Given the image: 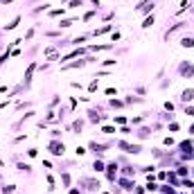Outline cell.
Instances as JSON below:
<instances>
[{
    "label": "cell",
    "mask_w": 194,
    "mask_h": 194,
    "mask_svg": "<svg viewBox=\"0 0 194 194\" xmlns=\"http://www.w3.org/2000/svg\"><path fill=\"white\" fill-rule=\"evenodd\" d=\"M47 147H50L52 156H63V153H66V144H63V142H56V138L52 140V142L47 144Z\"/></svg>",
    "instance_id": "obj_1"
},
{
    "label": "cell",
    "mask_w": 194,
    "mask_h": 194,
    "mask_svg": "<svg viewBox=\"0 0 194 194\" xmlns=\"http://www.w3.org/2000/svg\"><path fill=\"white\" fill-rule=\"evenodd\" d=\"M88 149H90L95 156H99V158H102V156H104V149H106V147H104V144H97V142H88Z\"/></svg>",
    "instance_id": "obj_2"
},
{
    "label": "cell",
    "mask_w": 194,
    "mask_h": 194,
    "mask_svg": "<svg viewBox=\"0 0 194 194\" xmlns=\"http://www.w3.org/2000/svg\"><path fill=\"white\" fill-rule=\"evenodd\" d=\"M115 172H118V163L106 165V176H108V181H111V183H115Z\"/></svg>",
    "instance_id": "obj_3"
},
{
    "label": "cell",
    "mask_w": 194,
    "mask_h": 194,
    "mask_svg": "<svg viewBox=\"0 0 194 194\" xmlns=\"http://www.w3.org/2000/svg\"><path fill=\"white\" fill-rule=\"evenodd\" d=\"M192 99H194V88H185V90L181 93V102L187 104V102H192Z\"/></svg>",
    "instance_id": "obj_4"
},
{
    "label": "cell",
    "mask_w": 194,
    "mask_h": 194,
    "mask_svg": "<svg viewBox=\"0 0 194 194\" xmlns=\"http://www.w3.org/2000/svg\"><path fill=\"white\" fill-rule=\"evenodd\" d=\"M88 63V59H79V61H75V63H66L63 66V70H75V68H84Z\"/></svg>",
    "instance_id": "obj_5"
},
{
    "label": "cell",
    "mask_w": 194,
    "mask_h": 194,
    "mask_svg": "<svg viewBox=\"0 0 194 194\" xmlns=\"http://www.w3.org/2000/svg\"><path fill=\"white\" fill-rule=\"evenodd\" d=\"M34 70H36V63L32 61V63H30V68H27V72H25V84H23V86H30V81H32V75H34Z\"/></svg>",
    "instance_id": "obj_6"
},
{
    "label": "cell",
    "mask_w": 194,
    "mask_h": 194,
    "mask_svg": "<svg viewBox=\"0 0 194 194\" xmlns=\"http://www.w3.org/2000/svg\"><path fill=\"white\" fill-rule=\"evenodd\" d=\"M153 23H156V16H153V14H151V16H147V18L142 21V30H149Z\"/></svg>",
    "instance_id": "obj_7"
},
{
    "label": "cell",
    "mask_w": 194,
    "mask_h": 194,
    "mask_svg": "<svg viewBox=\"0 0 194 194\" xmlns=\"http://www.w3.org/2000/svg\"><path fill=\"white\" fill-rule=\"evenodd\" d=\"M181 47H194V39L192 36H183L181 39Z\"/></svg>",
    "instance_id": "obj_8"
},
{
    "label": "cell",
    "mask_w": 194,
    "mask_h": 194,
    "mask_svg": "<svg viewBox=\"0 0 194 194\" xmlns=\"http://www.w3.org/2000/svg\"><path fill=\"white\" fill-rule=\"evenodd\" d=\"M111 30H113V25H102L99 30L93 32V34H95V36H102V34H106V32H111Z\"/></svg>",
    "instance_id": "obj_9"
},
{
    "label": "cell",
    "mask_w": 194,
    "mask_h": 194,
    "mask_svg": "<svg viewBox=\"0 0 194 194\" xmlns=\"http://www.w3.org/2000/svg\"><path fill=\"white\" fill-rule=\"evenodd\" d=\"M18 23H21V16H16L14 21H11V23H9V25H5V30H7V32H11V30H16V27H18Z\"/></svg>",
    "instance_id": "obj_10"
},
{
    "label": "cell",
    "mask_w": 194,
    "mask_h": 194,
    "mask_svg": "<svg viewBox=\"0 0 194 194\" xmlns=\"http://www.w3.org/2000/svg\"><path fill=\"white\" fill-rule=\"evenodd\" d=\"M86 50H72L70 54H66V56H61V61H68V59H72V56H79V54H84Z\"/></svg>",
    "instance_id": "obj_11"
},
{
    "label": "cell",
    "mask_w": 194,
    "mask_h": 194,
    "mask_svg": "<svg viewBox=\"0 0 194 194\" xmlns=\"http://www.w3.org/2000/svg\"><path fill=\"white\" fill-rule=\"evenodd\" d=\"M66 5L70 7V9H75V7H81L84 5V0H66Z\"/></svg>",
    "instance_id": "obj_12"
},
{
    "label": "cell",
    "mask_w": 194,
    "mask_h": 194,
    "mask_svg": "<svg viewBox=\"0 0 194 194\" xmlns=\"http://www.w3.org/2000/svg\"><path fill=\"white\" fill-rule=\"evenodd\" d=\"M61 181H63V185H66V187H70V183H72V178H70V174H68V172L61 174Z\"/></svg>",
    "instance_id": "obj_13"
},
{
    "label": "cell",
    "mask_w": 194,
    "mask_h": 194,
    "mask_svg": "<svg viewBox=\"0 0 194 194\" xmlns=\"http://www.w3.org/2000/svg\"><path fill=\"white\" fill-rule=\"evenodd\" d=\"M149 136H151V129H149V127H144V129H140V136H138V138L142 140V138H149Z\"/></svg>",
    "instance_id": "obj_14"
},
{
    "label": "cell",
    "mask_w": 194,
    "mask_h": 194,
    "mask_svg": "<svg viewBox=\"0 0 194 194\" xmlns=\"http://www.w3.org/2000/svg\"><path fill=\"white\" fill-rule=\"evenodd\" d=\"M93 169H95V172H104L106 167H104V163H102V160H95V163H93Z\"/></svg>",
    "instance_id": "obj_15"
},
{
    "label": "cell",
    "mask_w": 194,
    "mask_h": 194,
    "mask_svg": "<svg viewBox=\"0 0 194 194\" xmlns=\"http://www.w3.org/2000/svg\"><path fill=\"white\" fill-rule=\"evenodd\" d=\"M14 187H16V185H2L0 192H2V194H14Z\"/></svg>",
    "instance_id": "obj_16"
},
{
    "label": "cell",
    "mask_w": 194,
    "mask_h": 194,
    "mask_svg": "<svg viewBox=\"0 0 194 194\" xmlns=\"http://www.w3.org/2000/svg\"><path fill=\"white\" fill-rule=\"evenodd\" d=\"M63 14H66V9H63V7H61V9H52V11H50L52 18H56V16H63Z\"/></svg>",
    "instance_id": "obj_17"
},
{
    "label": "cell",
    "mask_w": 194,
    "mask_h": 194,
    "mask_svg": "<svg viewBox=\"0 0 194 194\" xmlns=\"http://www.w3.org/2000/svg\"><path fill=\"white\" fill-rule=\"evenodd\" d=\"M72 23H75V18H66V21L59 23V27H72Z\"/></svg>",
    "instance_id": "obj_18"
},
{
    "label": "cell",
    "mask_w": 194,
    "mask_h": 194,
    "mask_svg": "<svg viewBox=\"0 0 194 194\" xmlns=\"http://www.w3.org/2000/svg\"><path fill=\"white\" fill-rule=\"evenodd\" d=\"M95 14H97V9H90L88 14H84V23H88V21H90V18H93Z\"/></svg>",
    "instance_id": "obj_19"
},
{
    "label": "cell",
    "mask_w": 194,
    "mask_h": 194,
    "mask_svg": "<svg viewBox=\"0 0 194 194\" xmlns=\"http://www.w3.org/2000/svg\"><path fill=\"white\" fill-rule=\"evenodd\" d=\"M18 172H32V165H27V163H21V165H18Z\"/></svg>",
    "instance_id": "obj_20"
},
{
    "label": "cell",
    "mask_w": 194,
    "mask_h": 194,
    "mask_svg": "<svg viewBox=\"0 0 194 194\" xmlns=\"http://www.w3.org/2000/svg\"><path fill=\"white\" fill-rule=\"evenodd\" d=\"M27 156H30V158H36V156H39V149H36V147L27 149Z\"/></svg>",
    "instance_id": "obj_21"
},
{
    "label": "cell",
    "mask_w": 194,
    "mask_h": 194,
    "mask_svg": "<svg viewBox=\"0 0 194 194\" xmlns=\"http://www.w3.org/2000/svg\"><path fill=\"white\" fill-rule=\"evenodd\" d=\"M75 153H77V156H84V153H86V147H81V144H77V147H75Z\"/></svg>",
    "instance_id": "obj_22"
},
{
    "label": "cell",
    "mask_w": 194,
    "mask_h": 194,
    "mask_svg": "<svg viewBox=\"0 0 194 194\" xmlns=\"http://www.w3.org/2000/svg\"><path fill=\"white\" fill-rule=\"evenodd\" d=\"M181 185H183V187H187V190H192V187H194V181H187V178H185V181H181Z\"/></svg>",
    "instance_id": "obj_23"
},
{
    "label": "cell",
    "mask_w": 194,
    "mask_h": 194,
    "mask_svg": "<svg viewBox=\"0 0 194 194\" xmlns=\"http://www.w3.org/2000/svg\"><path fill=\"white\" fill-rule=\"evenodd\" d=\"M111 106H115V108H122V106H124V102H120V99H111Z\"/></svg>",
    "instance_id": "obj_24"
},
{
    "label": "cell",
    "mask_w": 194,
    "mask_h": 194,
    "mask_svg": "<svg viewBox=\"0 0 194 194\" xmlns=\"http://www.w3.org/2000/svg\"><path fill=\"white\" fill-rule=\"evenodd\" d=\"M113 120H115V122H118V124H127V118H124V115H115V118H113Z\"/></svg>",
    "instance_id": "obj_25"
},
{
    "label": "cell",
    "mask_w": 194,
    "mask_h": 194,
    "mask_svg": "<svg viewBox=\"0 0 194 194\" xmlns=\"http://www.w3.org/2000/svg\"><path fill=\"white\" fill-rule=\"evenodd\" d=\"M88 90H90V93H95V90H97V79H93V81L88 84Z\"/></svg>",
    "instance_id": "obj_26"
},
{
    "label": "cell",
    "mask_w": 194,
    "mask_h": 194,
    "mask_svg": "<svg viewBox=\"0 0 194 194\" xmlns=\"http://www.w3.org/2000/svg\"><path fill=\"white\" fill-rule=\"evenodd\" d=\"M120 185H122L124 190H133V187H131V185H133L131 181H120Z\"/></svg>",
    "instance_id": "obj_27"
},
{
    "label": "cell",
    "mask_w": 194,
    "mask_h": 194,
    "mask_svg": "<svg viewBox=\"0 0 194 194\" xmlns=\"http://www.w3.org/2000/svg\"><path fill=\"white\" fill-rule=\"evenodd\" d=\"M120 39H122V36H120V32H113V34H111V43L120 41Z\"/></svg>",
    "instance_id": "obj_28"
},
{
    "label": "cell",
    "mask_w": 194,
    "mask_h": 194,
    "mask_svg": "<svg viewBox=\"0 0 194 194\" xmlns=\"http://www.w3.org/2000/svg\"><path fill=\"white\" fill-rule=\"evenodd\" d=\"M72 129H75V131H81V129H84V122H81V120H77V122H75V127H72Z\"/></svg>",
    "instance_id": "obj_29"
},
{
    "label": "cell",
    "mask_w": 194,
    "mask_h": 194,
    "mask_svg": "<svg viewBox=\"0 0 194 194\" xmlns=\"http://www.w3.org/2000/svg\"><path fill=\"white\" fill-rule=\"evenodd\" d=\"M34 27H30V30H27V34H25V41H30V39H32V36H34Z\"/></svg>",
    "instance_id": "obj_30"
},
{
    "label": "cell",
    "mask_w": 194,
    "mask_h": 194,
    "mask_svg": "<svg viewBox=\"0 0 194 194\" xmlns=\"http://www.w3.org/2000/svg\"><path fill=\"white\" fill-rule=\"evenodd\" d=\"M185 115H190V118H194V106H185Z\"/></svg>",
    "instance_id": "obj_31"
},
{
    "label": "cell",
    "mask_w": 194,
    "mask_h": 194,
    "mask_svg": "<svg viewBox=\"0 0 194 194\" xmlns=\"http://www.w3.org/2000/svg\"><path fill=\"white\" fill-rule=\"evenodd\" d=\"M102 66H115V59H104Z\"/></svg>",
    "instance_id": "obj_32"
},
{
    "label": "cell",
    "mask_w": 194,
    "mask_h": 194,
    "mask_svg": "<svg viewBox=\"0 0 194 194\" xmlns=\"http://www.w3.org/2000/svg\"><path fill=\"white\" fill-rule=\"evenodd\" d=\"M163 142H165V147H169V144H174V138H172V136H167V138H165Z\"/></svg>",
    "instance_id": "obj_33"
},
{
    "label": "cell",
    "mask_w": 194,
    "mask_h": 194,
    "mask_svg": "<svg viewBox=\"0 0 194 194\" xmlns=\"http://www.w3.org/2000/svg\"><path fill=\"white\" fill-rule=\"evenodd\" d=\"M102 133H115V129L113 127H102Z\"/></svg>",
    "instance_id": "obj_34"
},
{
    "label": "cell",
    "mask_w": 194,
    "mask_h": 194,
    "mask_svg": "<svg viewBox=\"0 0 194 194\" xmlns=\"http://www.w3.org/2000/svg\"><path fill=\"white\" fill-rule=\"evenodd\" d=\"M190 172V169L187 167H183V165H181V167H178V174H181V176H185V174H187Z\"/></svg>",
    "instance_id": "obj_35"
},
{
    "label": "cell",
    "mask_w": 194,
    "mask_h": 194,
    "mask_svg": "<svg viewBox=\"0 0 194 194\" xmlns=\"http://www.w3.org/2000/svg\"><path fill=\"white\" fill-rule=\"evenodd\" d=\"M167 178V172H158V181H165Z\"/></svg>",
    "instance_id": "obj_36"
},
{
    "label": "cell",
    "mask_w": 194,
    "mask_h": 194,
    "mask_svg": "<svg viewBox=\"0 0 194 194\" xmlns=\"http://www.w3.org/2000/svg\"><path fill=\"white\" fill-rule=\"evenodd\" d=\"M93 5H95V9H99V5H102V2H99V0H90Z\"/></svg>",
    "instance_id": "obj_37"
},
{
    "label": "cell",
    "mask_w": 194,
    "mask_h": 194,
    "mask_svg": "<svg viewBox=\"0 0 194 194\" xmlns=\"http://www.w3.org/2000/svg\"><path fill=\"white\" fill-rule=\"evenodd\" d=\"M70 194H81V192H79L77 187H70Z\"/></svg>",
    "instance_id": "obj_38"
},
{
    "label": "cell",
    "mask_w": 194,
    "mask_h": 194,
    "mask_svg": "<svg viewBox=\"0 0 194 194\" xmlns=\"http://www.w3.org/2000/svg\"><path fill=\"white\" fill-rule=\"evenodd\" d=\"M190 133H192V136H194V124H192V127H190Z\"/></svg>",
    "instance_id": "obj_39"
},
{
    "label": "cell",
    "mask_w": 194,
    "mask_h": 194,
    "mask_svg": "<svg viewBox=\"0 0 194 194\" xmlns=\"http://www.w3.org/2000/svg\"><path fill=\"white\" fill-rule=\"evenodd\" d=\"M102 194H108V192H102Z\"/></svg>",
    "instance_id": "obj_40"
},
{
    "label": "cell",
    "mask_w": 194,
    "mask_h": 194,
    "mask_svg": "<svg viewBox=\"0 0 194 194\" xmlns=\"http://www.w3.org/2000/svg\"><path fill=\"white\" fill-rule=\"evenodd\" d=\"M192 174H194V169H192Z\"/></svg>",
    "instance_id": "obj_41"
}]
</instances>
